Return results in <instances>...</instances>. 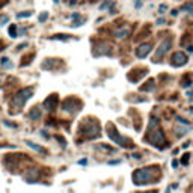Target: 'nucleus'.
I'll use <instances>...</instances> for the list:
<instances>
[{
    "label": "nucleus",
    "mask_w": 193,
    "mask_h": 193,
    "mask_svg": "<svg viewBox=\"0 0 193 193\" xmlns=\"http://www.w3.org/2000/svg\"><path fill=\"white\" fill-rule=\"evenodd\" d=\"M171 63L174 66H181V65H186L187 63V56L183 53V52H177L172 55V59H171Z\"/></svg>",
    "instance_id": "7"
},
{
    "label": "nucleus",
    "mask_w": 193,
    "mask_h": 193,
    "mask_svg": "<svg viewBox=\"0 0 193 193\" xmlns=\"http://www.w3.org/2000/svg\"><path fill=\"white\" fill-rule=\"evenodd\" d=\"M82 128H85V136L88 139L91 137H95V136H98L100 134V124H98V121H86V122L82 125Z\"/></svg>",
    "instance_id": "4"
},
{
    "label": "nucleus",
    "mask_w": 193,
    "mask_h": 193,
    "mask_svg": "<svg viewBox=\"0 0 193 193\" xmlns=\"http://www.w3.org/2000/svg\"><path fill=\"white\" fill-rule=\"evenodd\" d=\"M47 17H48V14H47V12L41 14V15H39V21H41V23H42V21H45V20H47Z\"/></svg>",
    "instance_id": "19"
},
{
    "label": "nucleus",
    "mask_w": 193,
    "mask_h": 193,
    "mask_svg": "<svg viewBox=\"0 0 193 193\" xmlns=\"http://www.w3.org/2000/svg\"><path fill=\"white\" fill-rule=\"evenodd\" d=\"M30 15H32L30 11H24V12H21V14H17V18H27V17H30Z\"/></svg>",
    "instance_id": "17"
},
{
    "label": "nucleus",
    "mask_w": 193,
    "mask_h": 193,
    "mask_svg": "<svg viewBox=\"0 0 193 193\" xmlns=\"http://www.w3.org/2000/svg\"><path fill=\"white\" fill-rule=\"evenodd\" d=\"M15 32H17V26H15V24H12V26L9 27V36H11V38H15V36H17Z\"/></svg>",
    "instance_id": "16"
},
{
    "label": "nucleus",
    "mask_w": 193,
    "mask_h": 193,
    "mask_svg": "<svg viewBox=\"0 0 193 193\" xmlns=\"http://www.w3.org/2000/svg\"><path fill=\"white\" fill-rule=\"evenodd\" d=\"M189 128H190V127H187V128H183V127H181V128H180V127H175V133H177L178 136H184V134L187 133V130H189Z\"/></svg>",
    "instance_id": "14"
},
{
    "label": "nucleus",
    "mask_w": 193,
    "mask_h": 193,
    "mask_svg": "<svg viewBox=\"0 0 193 193\" xmlns=\"http://www.w3.org/2000/svg\"><path fill=\"white\" fill-rule=\"evenodd\" d=\"M27 145H29V147H30V148H33L35 151H38V152H44V150H42L41 147H38V145H36V143H33V142H27Z\"/></svg>",
    "instance_id": "15"
},
{
    "label": "nucleus",
    "mask_w": 193,
    "mask_h": 193,
    "mask_svg": "<svg viewBox=\"0 0 193 193\" xmlns=\"http://www.w3.org/2000/svg\"><path fill=\"white\" fill-rule=\"evenodd\" d=\"M56 103H57V96L56 95H50L48 98L44 101V107L47 109V110H53L55 107H56Z\"/></svg>",
    "instance_id": "10"
},
{
    "label": "nucleus",
    "mask_w": 193,
    "mask_h": 193,
    "mask_svg": "<svg viewBox=\"0 0 193 193\" xmlns=\"http://www.w3.org/2000/svg\"><path fill=\"white\" fill-rule=\"evenodd\" d=\"M98 48L100 50L94 52V56H101V55H106V53L110 52V45L109 44H101V45H98Z\"/></svg>",
    "instance_id": "11"
},
{
    "label": "nucleus",
    "mask_w": 193,
    "mask_h": 193,
    "mask_svg": "<svg viewBox=\"0 0 193 193\" xmlns=\"http://www.w3.org/2000/svg\"><path fill=\"white\" fill-rule=\"evenodd\" d=\"M137 193H143V192H137ZM147 193H157V192H154V190H151V192H147Z\"/></svg>",
    "instance_id": "22"
},
{
    "label": "nucleus",
    "mask_w": 193,
    "mask_h": 193,
    "mask_svg": "<svg viewBox=\"0 0 193 193\" xmlns=\"http://www.w3.org/2000/svg\"><path fill=\"white\" fill-rule=\"evenodd\" d=\"M130 33V27H124V29H119L118 32H116V38H124V36H127Z\"/></svg>",
    "instance_id": "12"
},
{
    "label": "nucleus",
    "mask_w": 193,
    "mask_h": 193,
    "mask_svg": "<svg viewBox=\"0 0 193 193\" xmlns=\"http://www.w3.org/2000/svg\"><path fill=\"white\" fill-rule=\"evenodd\" d=\"M166 193H171V192H169V189H167V190H166Z\"/></svg>",
    "instance_id": "23"
},
{
    "label": "nucleus",
    "mask_w": 193,
    "mask_h": 193,
    "mask_svg": "<svg viewBox=\"0 0 193 193\" xmlns=\"http://www.w3.org/2000/svg\"><path fill=\"white\" fill-rule=\"evenodd\" d=\"M79 163H80V164H86V163H88V160H86V158H85V160H80V161H79Z\"/></svg>",
    "instance_id": "21"
},
{
    "label": "nucleus",
    "mask_w": 193,
    "mask_h": 193,
    "mask_svg": "<svg viewBox=\"0 0 193 193\" xmlns=\"http://www.w3.org/2000/svg\"><path fill=\"white\" fill-rule=\"evenodd\" d=\"M189 157H190L189 154H184V155H183V160H181V164H184V166H186V164L189 163Z\"/></svg>",
    "instance_id": "18"
},
{
    "label": "nucleus",
    "mask_w": 193,
    "mask_h": 193,
    "mask_svg": "<svg viewBox=\"0 0 193 193\" xmlns=\"http://www.w3.org/2000/svg\"><path fill=\"white\" fill-rule=\"evenodd\" d=\"M80 106H82V103H80L79 100H76V98H68V100H65V103H63V110H66V112H69V113H76V112L80 110Z\"/></svg>",
    "instance_id": "6"
},
{
    "label": "nucleus",
    "mask_w": 193,
    "mask_h": 193,
    "mask_svg": "<svg viewBox=\"0 0 193 193\" xmlns=\"http://www.w3.org/2000/svg\"><path fill=\"white\" fill-rule=\"evenodd\" d=\"M106 130H107V136H109V139H112L113 142H116L118 145H121V147H124V148L134 147V143H133V142H131L128 137L121 136V134L116 131V128H115V125H113L112 122H109V124H107Z\"/></svg>",
    "instance_id": "2"
},
{
    "label": "nucleus",
    "mask_w": 193,
    "mask_h": 193,
    "mask_svg": "<svg viewBox=\"0 0 193 193\" xmlns=\"http://www.w3.org/2000/svg\"><path fill=\"white\" fill-rule=\"evenodd\" d=\"M32 94H33V89H32V88L21 89V91L17 94L15 100H14L15 106H17V107H23V106H24V103H26V101L30 98V95H32Z\"/></svg>",
    "instance_id": "5"
},
{
    "label": "nucleus",
    "mask_w": 193,
    "mask_h": 193,
    "mask_svg": "<svg viewBox=\"0 0 193 193\" xmlns=\"http://www.w3.org/2000/svg\"><path fill=\"white\" fill-rule=\"evenodd\" d=\"M147 142H150L152 147H158V148H164V145H166V137L163 134L161 130L155 128V130H148V134H147Z\"/></svg>",
    "instance_id": "3"
},
{
    "label": "nucleus",
    "mask_w": 193,
    "mask_h": 193,
    "mask_svg": "<svg viewBox=\"0 0 193 193\" xmlns=\"http://www.w3.org/2000/svg\"><path fill=\"white\" fill-rule=\"evenodd\" d=\"M39 116H41V110H39L38 107H33V110L29 113V118H30V119H38Z\"/></svg>",
    "instance_id": "13"
},
{
    "label": "nucleus",
    "mask_w": 193,
    "mask_h": 193,
    "mask_svg": "<svg viewBox=\"0 0 193 193\" xmlns=\"http://www.w3.org/2000/svg\"><path fill=\"white\" fill-rule=\"evenodd\" d=\"M169 47H171V39H164L163 42H161V45L158 47V50H157V53H155V56H154V62H157V60H160L163 56H164V53L169 50Z\"/></svg>",
    "instance_id": "8"
},
{
    "label": "nucleus",
    "mask_w": 193,
    "mask_h": 193,
    "mask_svg": "<svg viewBox=\"0 0 193 193\" xmlns=\"http://www.w3.org/2000/svg\"><path fill=\"white\" fill-rule=\"evenodd\" d=\"M177 166H178V161L174 160V161H172V167H177Z\"/></svg>",
    "instance_id": "20"
},
{
    "label": "nucleus",
    "mask_w": 193,
    "mask_h": 193,
    "mask_svg": "<svg viewBox=\"0 0 193 193\" xmlns=\"http://www.w3.org/2000/svg\"><path fill=\"white\" fill-rule=\"evenodd\" d=\"M150 52H151V44H142L137 50H136V56L137 57H145V56H148L150 55Z\"/></svg>",
    "instance_id": "9"
},
{
    "label": "nucleus",
    "mask_w": 193,
    "mask_h": 193,
    "mask_svg": "<svg viewBox=\"0 0 193 193\" xmlns=\"http://www.w3.org/2000/svg\"><path fill=\"white\" fill-rule=\"evenodd\" d=\"M157 172H158V167H155V166H152V167H140V169H137V171H134V174H133V183L136 186L152 183Z\"/></svg>",
    "instance_id": "1"
}]
</instances>
